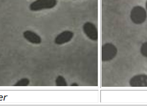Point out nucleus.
<instances>
[{
	"mask_svg": "<svg viewBox=\"0 0 147 108\" xmlns=\"http://www.w3.org/2000/svg\"><path fill=\"white\" fill-rule=\"evenodd\" d=\"M30 83V81L28 78H23L18 81L16 83H15L14 86H28Z\"/></svg>",
	"mask_w": 147,
	"mask_h": 108,
	"instance_id": "9",
	"label": "nucleus"
},
{
	"mask_svg": "<svg viewBox=\"0 0 147 108\" xmlns=\"http://www.w3.org/2000/svg\"><path fill=\"white\" fill-rule=\"evenodd\" d=\"M145 6H146V11H147V1H146V4H145Z\"/></svg>",
	"mask_w": 147,
	"mask_h": 108,
	"instance_id": "12",
	"label": "nucleus"
},
{
	"mask_svg": "<svg viewBox=\"0 0 147 108\" xmlns=\"http://www.w3.org/2000/svg\"><path fill=\"white\" fill-rule=\"evenodd\" d=\"M140 53L143 56L147 58V42L143 43L140 48Z\"/></svg>",
	"mask_w": 147,
	"mask_h": 108,
	"instance_id": "10",
	"label": "nucleus"
},
{
	"mask_svg": "<svg viewBox=\"0 0 147 108\" xmlns=\"http://www.w3.org/2000/svg\"><path fill=\"white\" fill-rule=\"evenodd\" d=\"M71 86H78L79 84L78 83H72L71 84Z\"/></svg>",
	"mask_w": 147,
	"mask_h": 108,
	"instance_id": "11",
	"label": "nucleus"
},
{
	"mask_svg": "<svg viewBox=\"0 0 147 108\" xmlns=\"http://www.w3.org/2000/svg\"><path fill=\"white\" fill-rule=\"evenodd\" d=\"M24 38L27 40L28 42L34 44H39L42 42V39L39 35L36 33L31 31L26 30L23 33Z\"/></svg>",
	"mask_w": 147,
	"mask_h": 108,
	"instance_id": "7",
	"label": "nucleus"
},
{
	"mask_svg": "<svg viewBox=\"0 0 147 108\" xmlns=\"http://www.w3.org/2000/svg\"><path fill=\"white\" fill-rule=\"evenodd\" d=\"M129 84L131 87H147V75L142 74L132 77Z\"/></svg>",
	"mask_w": 147,
	"mask_h": 108,
	"instance_id": "6",
	"label": "nucleus"
},
{
	"mask_svg": "<svg viewBox=\"0 0 147 108\" xmlns=\"http://www.w3.org/2000/svg\"><path fill=\"white\" fill-rule=\"evenodd\" d=\"M118 53L116 46L112 43H105L102 46L101 59L102 61L107 62L112 60Z\"/></svg>",
	"mask_w": 147,
	"mask_h": 108,
	"instance_id": "3",
	"label": "nucleus"
},
{
	"mask_svg": "<svg viewBox=\"0 0 147 108\" xmlns=\"http://www.w3.org/2000/svg\"><path fill=\"white\" fill-rule=\"evenodd\" d=\"M57 4V0H36L29 5L31 12H39L54 8Z\"/></svg>",
	"mask_w": 147,
	"mask_h": 108,
	"instance_id": "2",
	"label": "nucleus"
},
{
	"mask_svg": "<svg viewBox=\"0 0 147 108\" xmlns=\"http://www.w3.org/2000/svg\"><path fill=\"white\" fill-rule=\"evenodd\" d=\"M56 85L57 86H67V83L63 76H58L56 79Z\"/></svg>",
	"mask_w": 147,
	"mask_h": 108,
	"instance_id": "8",
	"label": "nucleus"
},
{
	"mask_svg": "<svg viewBox=\"0 0 147 108\" xmlns=\"http://www.w3.org/2000/svg\"><path fill=\"white\" fill-rule=\"evenodd\" d=\"M74 33L69 30H65L59 34L54 39L55 44L57 45H62L71 41L74 38Z\"/></svg>",
	"mask_w": 147,
	"mask_h": 108,
	"instance_id": "5",
	"label": "nucleus"
},
{
	"mask_svg": "<svg viewBox=\"0 0 147 108\" xmlns=\"http://www.w3.org/2000/svg\"><path fill=\"white\" fill-rule=\"evenodd\" d=\"M83 31L88 38L92 41H96L98 38L97 28L94 23L91 22H86L84 24Z\"/></svg>",
	"mask_w": 147,
	"mask_h": 108,
	"instance_id": "4",
	"label": "nucleus"
},
{
	"mask_svg": "<svg viewBox=\"0 0 147 108\" xmlns=\"http://www.w3.org/2000/svg\"><path fill=\"white\" fill-rule=\"evenodd\" d=\"M147 18L146 10L141 6H135L131 9L130 19L135 24H143Z\"/></svg>",
	"mask_w": 147,
	"mask_h": 108,
	"instance_id": "1",
	"label": "nucleus"
}]
</instances>
